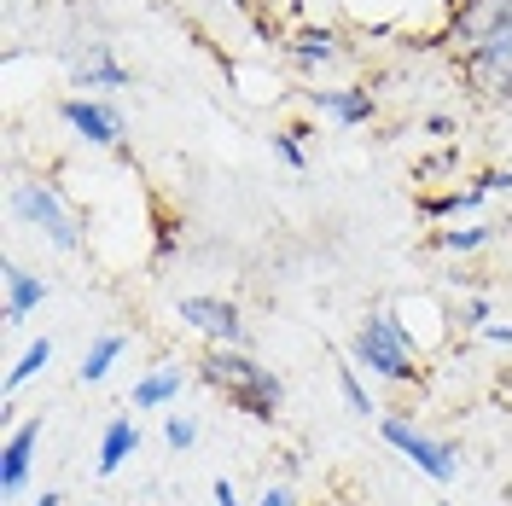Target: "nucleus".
Instances as JSON below:
<instances>
[{"label":"nucleus","instance_id":"2eb2a0df","mask_svg":"<svg viewBox=\"0 0 512 506\" xmlns=\"http://www.w3.org/2000/svg\"><path fill=\"white\" fill-rule=\"evenodd\" d=\"M123 349H128L123 332H99L94 344L82 349V367H76V379H82V384H105V379H111V367L123 361Z\"/></svg>","mask_w":512,"mask_h":506},{"label":"nucleus","instance_id":"a211bd4d","mask_svg":"<svg viewBox=\"0 0 512 506\" xmlns=\"http://www.w3.org/2000/svg\"><path fill=\"white\" fill-rule=\"evenodd\" d=\"M47 367H53V338H35V344L18 355V367L6 373V396H18V390H24L30 379H41Z\"/></svg>","mask_w":512,"mask_h":506},{"label":"nucleus","instance_id":"a878e982","mask_svg":"<svg viewBox=\"0 0 512 506\" xmlns=\"http://www.w3.org/2000/svg\"><path fill=\"white\" fill-rule=\"evenodd\" d=\"M256 506H291V489L286 483H268V489H262V501Z\"/></svg>","mask_w":512,"mask_h":506},{"label":"nucleus","instance_id":"cd10ccee","mask_svg":"<svg viewBox=\"0 0 512 506\" xmlns=\"http://www.w3.org/2000/svg\"><path fill=\"white\" fill-rule=\"evenodd\" d=\"M35 506H64V495H59V489H41V495H35Z\"/></svg>","mask_w":512,"mask_h":506},{"label":"nucleus","instance_id":"4468645a","mask_svg":"<svg viewBox=\"0 0 512 506\" xmlns=\"http://www.w3.org/2000/svg\"><path fill=\"white\" fill-rule=\"evenodd\" d=\"M128 64L111 53V41H88V53L76 59V88H128Z\"/></svg>","mask_w":512,"mask_h":506},{"label":"nucleus","instance_id":"4be33fe9","mask_svg":"<svg viewBox=\"0 0 512 506\" xmlns=\"http://www.w3.org/2000/svg\"><path fill=\"white\" fill-rule=\"evenodd\" d=\"M163 443L175 448V454H187V448L198 443V419H187V413H163Z\"/></svg>","mask_w":512,"mask_h":506},{"label":"nucleus","instance_id":"9d476101","mask_svg":"<svg viewBox=\"0 0 512 506\" xmlns=\"http://www.w3.org/2000/svg\"><path fill=\"white\" fill-rule=\"evenodd\" d=\"M35 448H41V413L24 419V425H12V437L0 448V489L6 495H24V483L35 472Z\"/></svg>","mask_w":512,"mask_h":506},{"label":"nucleus","instance_id":"6e6552de","mask_svg":"<svg viewBox=\"0 0 512 506\" xmlns=\"http://www.w3.org/2000/svg\"><path fill=\"white\" fill-rule=\"evenodd\" d=\"M460 76H466L478 94L507 99L512 105V30L495 35V41H483L478 53H466V59H460Z\"/></svg>","mask_w":512,"mask_h":506},{"label":"nucleus","instance_id":"0eeeda50","mask_svg":"<svg viewBox=\"0 0 512 506\" xmlns=\"http://www.w3.org/2000/svg\"><path fill=\"white\" fill-rule=\"evenodd\" d=\"M507 30H512V0H454V12H448V47L460 59Z\"/></svg>","mask_w":512,"mask_h":506},{"label":"nucleus","instance_id":"b1692460","mask_svg":"<svg viewBox=\"0 0 512 506\" xmlns=\"http://www.w3.org/2000/svg\"><path fill=\"white\" fill-rule=\"evenodd\" d=\"M210 495H216V506H239V489H233V477H216V483H210Z\"/></svg>","mask_w":512,"mask_h":506},{"label":"nucleus","instance_id":"f3484780","mask_svg":"<svg viewBox=\"0 0 512 506\" xmlns=\"http://www.w3.org/2000/svg\"><path fill=\"white\" fill-rule=\"evenodd\" d=\"M495 233H501L495 222L437 227V233H431V245H437V251H448V256H472V251H483V245H495Z\"/></svg>","mask_w":512,"mask_h":506},{"label":"nucleus","instance_id":"aec40b11","mask_svg":"<svg viewBox=\"0 0 512 506\" xmlns=\"http://www.w3.org/2000/svg\"><path fill=\"white\" fill-rule=\"evenodd\" d=\"M338 390H344V408H350V413H361V419H367V413H379V408H373V396H367V384H361V373H355V361H350V367H338Z\"/></svg>","mask_w":512,"mask_h":506},{"label":"nucleus","instance_id":"423d86ee","mask_svg":"<svg viewBox=\"0 0 512 506\" xmlns=\"http://www.w3.org/2000/svg\"><path fill=\"white\" fill-rule=\"evenodd\" d=\"M175 320H181V326H192L204 344H222V349H245V344H251L239 303L210 297V291H187V297H175Z\"/></svg>","mask_w":512,"mask_h":506},{"label":"nucleus","instance_id":"393cba45","mask_svg":"<svg viewBox=\"0 0 512 506\" xmlns=\"http://www.w3.org/2000/svg\"><path fill=\"white\" fill-rule=\"evenodd\" d=\"M425 134L448 140V134H454V117H448V111H431V117H425Z\"/></svg>","mask_w":512,"mask_h":506},{"label":"nucleus","instance_id":"ddd939ff","mask_svg":"<svg viewBox=\"0 0 512 506\" xmlns=\"http://www.w3.org/2000/svg\"><path fill=\"white\" fill-rule=\"evenodd\" d=\"M181 390H187V367L158 361L146 379H134V390H128V408H134V413H158V408H169Z\"/></svg>","mask_w":512,"mask_h":506},{"label":"nucleus","instance_id":"1a4fd4ad","mask_svg":"<svg viewBox=\"0 0 512 506\" xmlns=\"http://www.w3.org/2000/svg\"><path fill=\"white\" fill-rule=\"evenodd\" d=\"M303 99H309V111H320V117H332V123H344V128H367L373 117H379V94H373L367 82H344V88H303Z\"/></svg>","mask_w":512,"mask_h":506},{"label":"nucleus","instance_id":"6ab92c4d","mask_svg":"<svg viewBox=\"0 0 512 506\" xmlns=\"http://www.w3.org/2000/svg\"><path fill=\"white\" fill-rule=\"evenodd\" d=\"M309 134H315L309 123H291V128H274V134H268V140H274V158L286 163V169H297V175L309 169V152H303V140H309Z\"/></svg>","mask_w":512,"mask_h":506},{"label":"nucleus","instance_id":"f8f14e48","mask_svg":"<svg viewBox=\"0 0 512 506\" xmlns=\"http://www.w3.org/2000/svg\"><path fill=\"white\" fill-rule=\"evenodd\" d=\"M47 291H53V285L41 280L35 268H24V262H6V309H0V320H6V326H24V320L47 303Z\"/></svg>","mask_w":512,"mask_h":506},{"label":"nucleus","instance_id":"f257e3e1","mask_svg":"<svg viewBox=\"0 0 512 506\" xmlns=\"http://www.w3.org/2000/svg\"><path fill=\"white\" fill-rule=\"evenodd\" d=\"M198 379L210 384V390H222L227 402L245 413V419H256V425H274L280 408H286V384H280V373L262 367V361L245 355V349L210 344L204 355H198Z\"/></svg>","mask_w":512,"mask_h":506},{"label":"nucleus","instance_id":"412c9836","mask_svg":"<svg viewBox=\"0 0 512 506\" xmlns=\"http://www.w3.org/2000/svg\"><path fill=\"white\" fill-rule=\"evenodd\" d=\"M483 326H489V297H483V291L460 297V303H454V332H483Z\"/></svg>","mask_w":512,"mask_h":506},{"label":"nucleus","instance_id":"bb28decb","mask_svg":"<svg viewBox=\"0 0 512 506\" xmlns=\"http://www.w3.org/2000/svg\"><path fill=\"white\" fill-rule=\"evenodd\" d=\"M483 338H489V344H501V349H512V326H495V320H489V326H483Z\"/></svg>","mask_w":512,"mask_h":506},{"label":"nucleus","instance_id":"dca6fc26","mask_svg":"<svg viewBox=\"0 0 512 506\" xmlns=\"http://www.w3.org/2000/svg\"><path fill=\"white\" fill-rule=\"evenodd\" d=\"M286 53L303 70H315V64H332V59H344V41H338V30H297L286 41Z\"/></svg>","mask_w":512,"mask_h":506},{"label":"nucleus","instance_id":"5701e85b","mask_svg":"<svg viewBox=\"0 0 512 506\" xmlns=\"http://www.w3.org/2000/svg\"><path fill=\"white\" fill-rule=\"evenodd\" d=\"M472 192H478V198H495V192H512V169H483V175H472Z\"/></svg>","mask_w":512,"mask_h":506},{"label":"nucleus","instance_id":"9b49d317","mask_svg":"<svg viewBox=\"0 0 512 506\" xmlns=\"http://www.w3.org/2000/svg\"><path fill=\"white\" fill-rule=\"evenodd\" d=\"M140 454V425H134V413H111L105 425H99V460H94V472L99 477H117Z\"/></svg>","mask_w":512,"mask_h":506},{"label":"nucleus","instance_id":"39448f33","mask_svg":"<svg viewBox=\"0 0 512 506\" xmlns=\"http://www.w3.org/2000/svg\"><path fill=\"white\" fill-rule=\"evenodd\" d=\"M59 123L70 128L82 146H94V152H123L128 146V117L111 99H94V94L59 99Z\"/></svg>","mask_w":512,"mask_h":506},{"label":"nucleus","instance_id":"f03ea898","mask_svg":"<svg viewBox=\"0 0 512 506\" xmlns=\"http://www.w3.org/2000/svg\"><path fill=\"white\" fill-rule=\"evenodd\" d=\"M350 361L367 367L384 384H419L425 379V355L408 338V326L390 315V309H367V320L350 332Z\"/></svg>","mask_w":512,"mask_h":506},{"label":"nucleus","instance_id":"20e7f679","mask_svg":"<svg viewBox=\"0 0 512 506\" xmlns=\"http://www.w3.org/2000/svg\"><path fill=\"white\" fill-rule=\"evenodd\" d=\"M379 437L402 460H414V472H425L431 483H454L460 477V448L448 443V437H431L419 419H408V413H379Z\"/></svg>","mask_w":512,"mask_h":506},{"label":"nucleus","instance_id":"7ed1b4c3","mask_svg":"<svg viewBox=\"0 0 512 506\" xmlns=\"http://www.w3.org/2000/svg\"><path fill=\"white\" fill-rule=\"evenodd\" d=\"M12 216L30 233H41L53 251H82V216L59 198L53 181H18L12 187Z\"/></svg>","mask_w":512,"mask_h":506}]
</instances>
